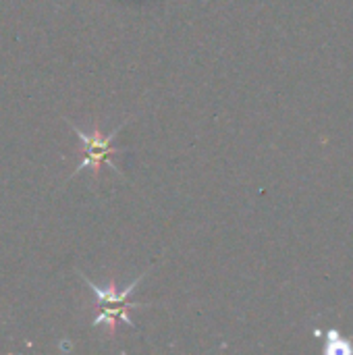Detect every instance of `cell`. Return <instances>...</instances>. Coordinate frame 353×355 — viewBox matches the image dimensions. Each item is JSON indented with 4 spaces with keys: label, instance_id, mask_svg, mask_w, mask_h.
Listing matches in <instances>:
<instances>
[{
    "label": "cell",
    "instance_id": "6da1fadb",
    "mask_svg": "<svg viewBox=\"0 0 353 355\" xmlns=\"http://www.w3.org/2000/svg\"><path fill=\"white\" fill-rule=\"evenodd\" d=\"M77 275L83 279V283L94 291V295H96V300H98V310H100V312H98L96 320L92 322L94 327H104L110 335L117 331L119 320L125 322L127 327H135L127 312H129L131 308H146L148 304H129V302H127V295L144 281L146 272H144L139 279L131 281L125 289H119L114 283H110L108 287H98V285H94L83 272H77Z\"/></svg>",
    "mask_w": 353,
    "mask_h": 355
},
{
    "label": "cell",
    "instance_id": "7a4b0ae2",
    "mask_svg": "<svg viewBox=\"0 0 353 355\" xmlns=\"http://www.w3.org/2000/svg\"><path fill=\"white\" fill-rule=\"evenodd\" d=\"M69 127L77 133V137H79V141H81V162H79V166L75 168L73 175H79L83 168H92V171H94V177H98L100 171H102V166H108L112 173L121 175V168L112 162V156H117V154H121V152H127V148H114V146H112V139L119 135V131H121L125 125H121L119 129H114V131L108 133V135H104L100 129L83 131V129H79V127L73 125V123H69Z\"/></svg>",
    "mask_w": 353,
    "mask_h": 355
}]
</instances>
